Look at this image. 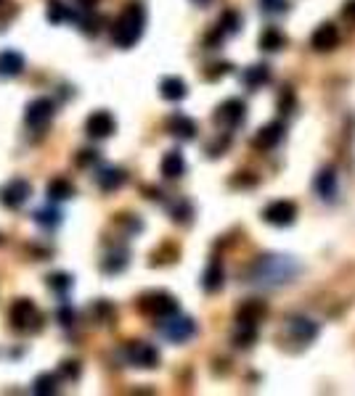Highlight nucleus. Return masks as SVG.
Listing matches in <instances>:
<instances>
[{"label": "nucleus", "mask_w": 355, "mask_h": 396, "mask_svg": "<svg viewBox=\"0 0 355 396\" xmlns=\"http://www.w3.org/2000/svg\"><path fill=\"white\" fill-rule=\"evenodd\" d=\"M300 262L284 254H263L244 269L242 280L252 288H281L300 275Z\"/></svg>", "instance_id": "1"}, {"label": "nucleus", "mask_w": 355, "mask_h": 396, "mask_svg": "<svg viewBox=\"0 0 355 396\" xmlns=\"http://www.w3.org/2000/svg\"><path fill=\"white\" fill-rule=\"evenodd\" d=\"M143 30H146V6L133 0L112 24V42L117 48L128 50L143 37Z\"/></svg>", "instance_id": "2"}, {"label": "nucleus", "mask_w": 355, "mask_h": 396, "mask_svg": "<svg viewBox=\"0 0 355 396\" xmlns=\"http://www.w3.org/2000/svg\"><path fill=\"white\" fill-rule=\"evenodd\" d=\"M9 322L19 333H38L43 327V322H45V317L40 315V309L35 307V301H30V298H16L9 309Z\"/></svg>", "instance_id": "3"}, {"label": "nucleus", "mask_w": 355, "mask_h": 396, "mask_svg": "<svg viewBox=\"0 0 355 396\" xmlns=\"http://www.w3.org/2000/svg\"><path fill=\"white\" fill-rule=\"evenodd\" d=\"M138 309H141V315L152 317V320H164V317L181 312L178 298L173 293H167V291H149V293H143L138 298Z\"/></svg>", "instance_id": "4"}, {"label": "nucleus", "mask_w": 355, "mask_h": 396, "mask_svg": "<svg viewBox=\"0 0 355 396\" xmlns=\"http://www.w3.org/2000/svg\"><path fill=\"white\" fill-rule=\"evenodd\" d=\"M159 333H162V338H167L170 344H186L188 338L196 336V322H193L191 317L175 312V315L159 320Z\"/></svg>", "instance_id": "5"}, {"label": "nucleus", "mask_w": 355, "mask_h": 396, "mask_svg": "<svg viewBox=\"0 0 355 396\" xmlns=\"http://www.w3.org/2000/svg\"><path fill=\"white\" fill-rule=\"evenodd\" d=\"M122 354H125V362L133 367H141V370L159 367V351H157V346L146 344V341H130Z\"/></svg>", "instance_id": "6"}, {"label": "nucleus", "mask_w": 355, "mask_h": 396, "mask_svg": "<svg viewBox=\"0 0 355 396\" xmlns=\"http://www.w3.org/2000/svg\"><path fill=\"white\" fill-rule=\"evenodd\" d=\"M215 124L218 127H225V129H236L244 124V119H247V103L242 98H228L223 100L213 114Z\"/></svg>", "instance_id": "7"}, {"label": "nucleus", "mask_w": 355, "mask_h": 396, "mask_svg": "<svg viewBox=\"0 0 355 396\" xmlns=\"http://www.w3.org/2000/svg\"><path fill=\"white\" fill-rule=\"evenodd\" d=\"M295 219H297L295 201L278 198V201H271V204L263 209V222L274 225V228H289V225H295Z\"/></svg>", "instance_id": "8"}, {"label": "nucleus", "mask_w": 355, "mask_h": 396, "mask_svg": "<svg viewBox=\"0 0 355 396\" xmlns=\"http://www.w3.org/2000/svg\"><path fill=\"white\" fill-rule=\"evenodd\" d=\"M53 111H56V106H53L51 98H35L27 103L24 122H27V127H32V129H45L51 124Z\"/></svg>", "instance_id": "9"}, {"label": "nucleus", "mask_w": 355, "mask_h": 396, "mask_svg": "<svg viewBox=\"0 0 355 396\" xmlns=\"http://www.w3.org/2000/svg\"><path fill=\"white\" fill-rule=\"evenodd\" d=\"M30 196H32V185H30V180H24V177H13L6 188L0 190V201L9 209L24 206V204L30 201Z\"/></svg>", "instance_id": "10"}, {"label": "nucleus", "mask_w": 355, "mask_h": 396, "mask_svg": "<svg viewBox=\"0 0 355 396\" xmlns=\"http://www.w3.org/2000/svg\"><path fill=\"white\" fill-rule=\"evenodd\" d=\"M114 129H117V122L109 111H93L91 117L85 119V132L93 140L109 138V135H114Z\"/></svg>", "instance_id": "11"}, {"label": "nucleus", "mask_w": 355, "mask_h": 396, "mask_svg": "<svg viewBox=\"0 0 355 396\" xmlns=\"http://www.w3.org/2000/svg\"><path fill=\"white\" fill-rule=\"evenodd\" d=\"M313 188L318 193L321 201H329L334 204L337 196H339V180H337V169L334 167H324L313 180Z\"/></svg>", "instance_id": "12"}, {"label": "nucleus", "mask_w": 355, "mask_h": 396, "mask_svg": "<svg viewBox=\"0 0 355 396\" xmlns=\"http://www.w3.org/2000/svg\"><path fill=\"white\" fill-rule=\"evenodd\" d=\"M339 45V30H337L332 21H324V24H318L313 32V37H310V48L315 53H329V50H334Z\"/></svg>", "instance_id": "13"}, {"label": "nucleus", "mask_w": 355, "mask_h": 396, "mask_svg": "<svg viewBox=\"0 0 355 396\" xmlns=\"http://www.w3.org/2000/svg\"><path fill=\"white\" fill-rule=\"evenodd\" d=\"M281 140H284V124H281V122H271V124H265V127L257 129V135L252 138V148L274 151Z\"/></svg>", "instance_id": "14"}, {"label": "nucleus", "mask_w": 355, "mask_h": 396, "mask_svg": "<svg viewBox=\"0 0 355 396\" xmlns=\"http://www.w3.org/2000/svg\"><path fill=\"white\" fill-rule=\"evenodd\" d=\"M268 317V304L263 298H247L239 304L236 309V322H249V325H257Z\"/></svg>", "instance_id": "15"}, {"label": "nucleus", "mask_w": 355, "mask_h": 396, "mask_svg": "<svg viewBox=\"0 0 355 396\" xmlns=\"http://www.w3.org/2000/svg\"><path fill=\"white\" fill-rule=\"evenodd\" d=\"M286 327H289V336L295 338L297 344H303V346L313 344L315 338H318V325L310 317H292Z\"/></svg>", "instance_id": "16"}, {"label": "nucleus", "mask_w": 355, "mask_h": 396, "mask_svg": "<svg viewBox=\"0 0 355 396\" xmlns=\"http://www.w3.org/2000/svg\"><path fill=\"white\" fill-rule=\"evenodd\" d=\"M167 132H170L173 138L183 140V143H188V140L196 138L199 127H196V122H193L191 117H186V114H173V117L167 119Z\"/></svg>", "instance_id": "17"}, {"label": "nucleus", "mask_w": 355, "mask_h": 396, "mask_svg": "<svg viewBox=\"0 0 355 396\" xmlns=\"http://www.w3.org/2000/svg\"><path fill=\"white\" fill-rule=\"evenodd\" d=\"M96 182H98V188H101L103 193H114V190H120L122 185L128 182V175H125V169H120V167H103V169H98Z\"/></svg>", "instance_id": "18"}, {"label": "nucleus", "mask_w": 355, "mask_h": 396, "mask_svg": "<svg viewBox=\"0 0 355 396\" xmlns=\"http://www.w3.org/2000/svg\"><path fill=\"white\" fill-rule=\"evenodd\" d=\"M159 172H162L164 180H181L186 175V158L178 148L167 151L162 156V164H159Z\"/></svg>", "instance_id": "19"}, {"label": "nucleus", "mask_w": 355, "mask_h": 396, "mask_svg": "<svg viewBox=\"0 0 355 396\" xmlns=\"http://www.w3.org/2000/svg\"><path fill=\"white\" fill-rule=\"evenodd\" d=\"M271 66L268 64H252V66H247V69L242 71V82L244 88L249 90H260L263 85H268L271 82Z\"/></svg>", "instance_id": "20"}, {"label": "nucleus", "mask_w": 355, "mask_h": 396, "mask_svg": "<svg viewBox=\"0 0 355 396\" xmlns=\"http://www.w3.org/2000/svg\"><path fill=\"white\" fill-rule=\"evenodd\" d=\"M225 286V269H223V262L220 259H213L207 269H204L202 275V288L207 293H218L220 288Z\"/></svg>", "instance_id": "21"}, {"label": "nucleus", "mask_w": 355, "mask_h": 396, "mask_svg": "<svg viewBox=\"0 0 355 396\" xmlns=\"http://www.w3.org/2000/svg\"><path fill=\"white\" fill-rule=\"evenodd\" d=\"M24 71V56L16 50H0V77L13 79Z\"/></svg>", "instance_id": "22"}, {"label": "nucleus", "mask_w": 355, "mask_h": 396, "mask_svg": "<svg viewBox=\"0 0 355 396\" xmlns=\"http://www.w3.org/2000/svg\"><path fill=\"white\" fill-rule=\"evenodd\" d=\"M286 45H289V37H286L278 27H265V30L260 32V50H265V53H278V50H284Z\"/></svg>", "instance_id": "23"}, {"label": "nucleus", "mask_w": 355, "mask_h": 396, "mask_svg": "<svg viewBox=\"0 0 355 396\" xmlns=\"http://www.w3.org/2000/svg\"><path fill=\"white\" fill-rule=\"evenodd\" d=\"M128 264H130L128 248H112V251L101 259V272H106V275H120Z\"/></svg>", "instance_id": "24"}, {"label": "nucleus", "mask_w": 355, "mask_h": 396, "mask_svg": "<svg viewBox=\"0 0 355 396\" xmlns=\"http://www.w3.org/2000/svg\"><path fill=\"white\" fill-rule=\"evenodd\" d=\"M159 95L164 100H183L188 95V88H186V82L181 77H164L159 82Z\"/></svg>", "instance_id": "25"}, {"label": "nucleus", "mask_w": 355, "mask_h": 396, "mask_svg": "<svg viewBox=\"0 0 355 396\" xmlns=\"http://www.w3.org/2000/svg\"><path fill=\"white\" fill-rule=\"evenodd\" d=\"M236 349H252L257 344V325H249V322H236L234 336H231Z\"/></svg>", "instance_id": "26"}, {"label": "nucleus", "mask_w": 355, "mask_h": 396, "mask_svg": "<svg viewBox=\"0 0 355 396\" xmlns=\"http://www.w3.org/2000/svg\"><path fill=\"white\" fill-rule=\"evenodd\" d=\"M215 27L223 32L225 37H234V35L242 32V13L234 11V8H225L223 13H220V19H218Z\"/></svg>", "instance_id": "27"}, {"label": "nucleus", "mask_w": 355, "mask_h": 396, "mask_svg": "<svg viewBox=\"0 0 355 396\" xmlns=\"http://www.w3.org/2000/svg\"><path fill=\"white\" fill-rule=\"evenodd\" d=\"M74 196V185H72V180L67 177H53L48 182V198L51 201H69Z\"/></svg>", "instance_id": "28"}, {"label": "nucleus", "mask_w": 355, "mask_h": 396, "mask_svg": "<svg viewBox=\"0 0 355 396\" xmlns=\"http://www.w3.org/2000/svg\"><path fill=\"white\" fill-rule=\"evenodd\" d=\"M170 217H173V222H178V225H188L193 217V206L186 198H178L173 206H170Z\"/></svg>", "instance_id": "29"}, {"label": "nucleus", "mask_w": 355, "mask_h": 396, "mask_svg": "<svg viewBox=\"0 0 355 396\" xmlns=\"http://www.w3.org/2000/svg\"><path fill=\"white\" fill-rule=\"evenodd\" d=\"M35 222L40 225V228H45V230H53V228H59L61 225V211L59 209H38L35 211Z\"/></svg>", "instance_id": "30"}, {"label": "nucleus", "mask_w": 355, "mask_h": 396, "mask_svg": "<svg viewBox=\"0 0 355 396\" xmlns=\"http://www.w3.org/2000/svg\"><path fill=\"white\" fill-rule=\"evenodd\" d=\"M74 13L67 3H61V0H53L51 6H48V21L51 24H64V21H69Z\"/></svg>", "instance_id": "31"}, {"label": "nucleus", "mask_w": 355, "mask_h": 396, "mask_svg": "<svg viewBox=\"0 0 355 396\" xmlns=\"http://www.w3.org/2000/svg\"><path fill=\"white\" fill-rule=\"evenodd\" d=\"M35 394H45L51 396L59 391V378L53 375V373H45V375H40L38 380H35V388H32Z\"/></svg>", "instance_id": "32"}, {"label": "nucleus", "mask_w": 355, "mask_h": 396, "mask_svg": "<svg viewBox=\"0 0 355 396\" xmlns=\"http://www.w3.org/2000/svg\"><path fill=\"white\" fill-rule=\"evenodd\" d=\"M257 6L265 16H281L289 11V0H257Z\"/></svg>", "instance_id": "33"}, {"label": "nucleus", "mask_w": 355, "mask_h": 396, "mask_svg": "<svg viewBox=\"0 0 355 396\" xmlns=\"http://www.w3.org/2000/svg\"><path fill=\"white\" fill-rule=\"evenodd\" d=\"M93 315H96V320L103 322V325H112L117 312H114V307L109 301H96V304H93Z\"/></svg>", "instance_id": "34"}, {"label": "nucleus", "mask_w": 355, "mask_h": 396, "mask_svg": "<svg viewBox=\"0 0 355 396\" xmlns=\"http://www.w3.org/2000/svg\"><path fill=\"white\" fill-rule=\"evenodd\" d=\"M48 288L51 291H56V293H64V291H69L72 288V275L69 272H53V275H48Z\"/></svg>", "instance_id": "35"}, {"label": "nucleus", "mask_w": 355, "mask_h": 396, "mask_svg": "<svg viewBox=\"0 0 355 396\" xmlns=\"http://www.w3.org/2000/svg\"><path fill=\"white\" fill-rule=\"evenodd\" d=\"M297 106V95L292 88H281L278 93V114H292Z\"/></svg>", "instance_id": "36"}, {"label": "nucleus", "mask_w": 355, "mask_h": 396, "mask_svg": "<svg viewBox=\"0 0 355 396\" xmlns=\"http://www.w3.org/2000/svg\"><path fill=\"white\" fill-rule=\"evenodd\" d=\"M228 146H231V135L228 132H223L220 138H215L210 146H207V156L210 158H218V156H223L225 151H228Z\"/></svg>", "instance_id": "37"}, {"label": "nucleus", "mask_w": 355, "mask_h": 396, "mask_svg": "<svg viewBox=\"0 0 355 396\" xmlns=\"http://www.w3.org/2000/svg\"><path fill=\"white\" fill-rule=\"evenodd\" d=\"M234 69L228 61H220V64H210L207 66V71H204V79H210V82H215V79H220V77H225L228 71Z\"/></svg>", "instance_id": "38"}, {"label": "nucleus", "mask_w": 355, "mask_h": 396, "mask_svg": "<svg viewBox=\"0 0 355 396\" xmlns=\"http://www.w3.org/2000/svg\"><path fill=\"white\" fill-rule=\"evenodd\" d=\"M61 375H64V380H80V373L82 367L77 359H67V362H61Z\"/></svg>", "instance_id": "39"}, {"label": "nucleus", "mask_w": 355, "mask_h": 396, "mask_svg": "<svg viewBox=\"0 0 355 396\" xmlns=\"http://www.w3.org/2000/svg\"><path fill=\"white\" fill-rule=\"evenodd\" d=\"M80 24H82L80 30L85 32V35H91V37H93V35H98V32H101L103 19H101V16H85Z\"/></svg>", "instance_id": "40"}, {"label": "nucleus", "mask_w": 355, "mask_h": 396, "mask_svg": "<svg viewBox=\"0 0 355 396\" xmlns=\"http://www.w3.org/2000/svg\"><path fill=\"white\" fill-rule=\"evenodd\" d=\"M254 182H257V177H254L252 172H236L234 177H231V185H234V188H252Z\"/></svg>", "instance_id": "41"}, {"label": "nucleus", "mask_w": 355, "mask_h": 396, "mask_svg": "<svg viewBox=\"0 0 355 396\" xmlns=\"http://www.w3.org/2000/svg\"><path fill=\"white\" fill-rule=\"evenodd\" d=\"M98 151H91V148H85V151H80V153H77V158H74V161H77V167H93V164H98Z\"/></svg>", "instance_id": "42"}, {"label": "nucleus", "mask_w": 355, "mask_h": 396, "mask_svg": "<svg viewBox=\"0 0 355 396\" xmlns=\"http://www.w3.org/2000/svg\"><path fill=\"white\" fill-rule=\"evenodd\" d=\"M59 322H61V325H72V322H74V312H72L69 304L59 307Z\"/></svg>", "instance_id": "43"}, {"label": "nucleus", "mask_w": 355, "mask_h": 396, "mask_svg": "<svg viewBox=\"0 0 355 396\" xmlns=\"http://www.w3.org/2000/svg\"><path fill=\"white\" fill-rule=\"evenodd\" d=\"M342 19L355 24V0H345V6H342Z\"/></svg>", "instance_id": "44"}, {"label": "nucleus", "mask_w": 355, "mask_h": 396, "mask_svg": "<svg viewBox=\"0 0 355 396\" xmlns=\"http://www.w3.org/2000/svg\"><path fill=\"white\" fill-rule=\"evenodd\" d=\"M74 3H77L80 8H85V11H93L96 6H98V3H101V0H74Z\"/></svg>", "instance_id": "45"}, {"label": "nucleus", "mask_w": 355, "mask_h": 396, "mask_svg": "<svg viewBox=\"0 0 355 396\" xmlns=\"http://www.w3.org/2000/svg\"><path fill=\"white\" fill-rule=\"evenodd\" d=\"M191 3H196V6H207V3H213V0H191Z\"/></svg>", "instance_id": "46"}, {"label": "nucleus", "mask_w": 355, "mask_h": 396, "mask_svg": "<svg viewBox=\"0 0 355 396\" xmlns=\"http://www.w3.org/2000/svg\"><path fill=\"white\" fill-rule=\"evenodd\" d=\"M0 243H3V235H0Z\"/></svg>", "instance_id": "47"}, {"label": "nucleus", "mask_w": 355, "mask_h": 396, "mask_svg": "<svg viewBox=\"0 0 355 396\" xmlns=\"http://www.w3.org/2000/svg\"><path fill=\"white\" fill-rule=\"evenodd\" d=\"M0 3H3V0H0Z\"/></svg>", "instance_id": "48"}]
</instances>
